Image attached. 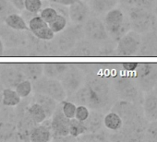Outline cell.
<instances>
[{
  "instance_id": "6da1fadb",
  "label": "cell",
  "mask_w": 157,
  "mask_h": 142,
  "mask_svg": "<svg viewBox=\"0 0 157 142\" xmlns=\"http://www.w3.org/2000/svg\"><path fill=\"white\" fill-rule=\"evenodd\" d=\"M105 26L108 35L114 39L119 40L130 29V23L125 21L124 13L118 9H113L106 12L105 18Z\"/></svg>"
},
{
  "instance_id": "7a4b0ae2",
  "label": "cell",
  "mask_w": 157,
  "mask_h": 142,
  "mask_svg": "<svg viewBox=\"0 0 157 142\" xmlns=\"http://www.w3.org/2000/svg\"><path fill=\"white\" fill-rule=\"evenodd\" d=\"M130 28L137 33H146L151 31L155 24V17L151 10L134 7L129 11Z\"/></svg>"
},
{
  "instance_id": "3957f363",
  "label": "cell",
  "mask_w": 157,
  "mask_h": 142,
  "mask_svg": "<svg viewBox=\"0 0 157 142\" xmlns=\"http://www.w3.org/2000/svg\"><path fill=\"white\" fill-rule=\"evenodd\" d=\"M135 79L140 87L150 92L157 84V65L151 63H140L135 70Z\"/></svg>"
},
{
  "instance_id": "277c9868",
  "label": "cell",
  "mask_w": 157,
  "mask_h": 142,
  "mask_svg": "<svg viewBox=\"0 0 157 142\" xmlns=\"http://www.w3.org/2000/svg\"><path fill=\"white\" fill-rule=\"evenodd\" d=\"M140 37L135 32H128L119 40L117 47V54L119 56H133L139 52Z\"/></svg>"
},
{
  "instance_id": "5b68a950",
  "label": "cell",
  "mask_w": 157,
  "mask_h": 142,
  "mask_svg": "<svg viewBox=\"0 0 157 142\" xmlns=\"http://www.w3.org/2000/svg\"><path fill=\"white\" fill-rule=\"evenodd\" d=\"M35 91L40 94L47 95L54 100L62 101L66 97V92L62 84L54 80L42 79L35 83Z\"/></svg>"
},
{
  "instance_id": "8992f818",
  "label": "cell",
  "mask_w": 157,
  "mask_h": 142,
  "mask_svg": "<svg viewBox=\"0 0 157 142\" xmlns=\"http://www.w3.org/2000/svg\"><path fill=\"white\" fill-rule=\"evenodd\" d=\"M84 32L86 36L93 41L102 42L108 39V33L105 24L97 19L87 21L84 27Z\"/></svg>"
},
{
  "instance_id": "52a82bcc",
  "label": "cell",
  "mask_w": 157,
  "mask_h": 142,
  "mask_svg": "<svg viewBox=\"0 0 157 142\" xmlns=\"http://www.w3.org/2000/svg\"><path fill=\"white\" fill-rule=\"evenodd\" d=\"M78 33H80V32L78 30V27H71L69 29L64 30L63 32L59 36H57V40L56 43V47L59 48V51L63 53H68L75 45L76 40L80 37Z\"/></svg>"
},
{
  "instance_id": "ba28073f",
  "label": "cell",
  "mask_w": 157,
  "mask_h": 142,
  "mask_svg": "<svg viewBox=\"0 0 157 142\" xmlns=\"http://www.w3.org/2000/svg\"><path fill=\"white\" fill-rule=\"evenodd\" d=\"M115 109H117L116 113L120 115L122 120L127 121L129 125L134 127H138L136 125L138 124V113L135 106L128 101H123L118 103Z\"/></svg>"
},
{
  "instance_id": "9c48e42d",
  "label": "cell",
  "mask_w": 157,
  "mask_h": 142,
  "mask_svg": "<svg viewBox=\"0 0 157 142\" xmlns=\"http://www.w3.org/2000/svg\"><path fill=\"white\" fill-rule=\"evenodd\" d=\"M138 54L141 56H157V35L155 32L151 31L140 38Z\"/></svg>"
},
{
  "instance_id": "30bf717a",
  "label": "cell",
  "mask_w": 157,
  "mask_h": 142,
  "mask_svg": "<svg viewBox=\"0 0 157 142\" xmlns=\"http://www.w3.org/2000/svg\"><path fill=\"white\" fill-rule=\"evenodd\" d=\"M117 89L125 101L135 102L138 98V89L129 78L118 79L117 81Z\"/></svg>"
},
{
  "instance_id": "8fae6325",
  "label": "cell",
  "mask_w": 157,
  "mask_h": 142,
  "mask_svg": "<svg viewBox=\"0 0 157 142\" xmlns=\"http://www.w3.org/2000/svg\"><path fill=\"white\" fill-rule=\"evenodd\" d=\"M82 81V75L78 70H67L62 78V86L67 94L74 93Z\"/></svg>"
},
{
  "instance_id": "7c38bea8",
  "label": "cell",
  "mask_w": 157,
  "mask_h": 142,
  "mask_svg": "<svg viewBox=\"0 0 157 142\" xmlns=\"http://www.w3.org/2000/svg\"><path fill=\"white\" fill-rule=\"evenodd\" d=\"M69 7L70 8L68 10V15L74 23L82 24L89 17V13H90L89 9L84 3L81 1V0H78V1L72 4Z\"/></svg>"
},
{
  "instance_id": "4fadbf2b",
  "label": "cell",
  "mask_w": 157,
  "mask_h": 142,
  "mask_svg": "<svg viewBox=\"0 0 157 142\" xmlns=\"http://www.w3.org/2000/svg\"><path fill=\"white\" fill-rule=\"evenodd\" d=\"M68 124L69 119L67 118L62 111H56L53 116L52 120V129L55 135L57 136H67L68 134Z\"/></svg>"
},
{
  "instance_id": "5bb4252c",
  "label": "cell",
  "mask_w": 157,
  "mask_h": 142,
  "mask_svg": "<svg viewBox=\"0 0 157 142\" xmlns=\"http://www.w3.org/2000/svg\"><path fill=\"white\" fill-rule=\"evenodd\" d=\"M69 55L72 56H92L96 54V50L94 45L87 42H80L73 46L68 52Z\"/></svg>"
},
{
  "instance_id": "9a60e30c",
  "label": "cell",
  "mask_w": 157,
  "mask_h": 142,
  "mask_svg": "<svg viewBox=\"0 0 157 142\" xmlns=\"http://www.w3.org/2000/svg\"><path fill=\"white\" fill-rule=\"evenodd\" d=\"M143 109L146 117L150 121H157V96H147L144 100Z\"/></svg>"
},
{
  "instance_id": "2e32d148",
  "label": "cell",
  "mask_w": 157,
  "mask_h": 142,
  "mask_svg": "<svg viewBox=\"0 0 157 142\" xmlns=\"http://www.w3.org/2000/svg\"><path fill=\"white\" fill-rule=\"evenodd\" d=\"M5 24L7 27L16 31H27L29 29L23 17L16 13H11L7 16L5 19Z\"/></svg>"
},
{
  "instance_id": "e0dca14e",
  "label": "cell",
  "mask_w": 157,
  "mask_h": 142,
  "mask_svg": "<svg viewBox=\"0 0 157 142\" xmlns=\"http://www.w3.org/2000/svg\"><path fill=\"white\" fill-rule=\"evenodd\" d=\"M3 32L0 31V34H2V37L4 38V40L6 41L7 45H10V47H16V46H20L21 43V39H22L21 34H20L18 32H21V31H16L13 29H3Z\"/></svg>"
},
{
  "instance_id": "ac0fdd59",
  "label": "cell",
  "mask_w": 157,
  "mask_h": 142,
  "mask_svg": "<svg viewBox=\"0 0 157 142\" xmlns=\"http://www.w3.org/2000/svg\"><path fill=\"white\" fill-rule=\"evenodd\" d=\"M103 122H104L105 126L107 129L112 130V131H117L123 125V120H122V118L116 112L108 113L105 116V118L103 119Z\"/></svg>"
},
{
  "instance_id": "d6986e66",
  "label": "cell",
  "mask_w": 157,
  "mask_h": 142,
  "mask_svg": "<svg viewBox=\"0 0 157 142\" xmlns=\"http://www.w3.org/2000/svg\"><path fill=\"white\" fill-rule=\"evenodd\" d=\"M68 65L66 64H59V63H54V64H45L44 65V72L47 77L55 78L59 77L60 75H63L67 70Z\"/></svg>"
},
{
  "instance_id": "ffe728a7",
  "label": "cell",
  "mask_w": 157,
  "mask_h": 142,
  "mask_svg": "<svg viewBox=\"0 0 157 142\" xmlns=\"http://www.w3.org/2000/svg\"><path fill=\"white\" fill-rule=\"evenodd\" d=\"M51 138V132L49 128L46 126L41 125L35 127L30 136V139L32 142H47Z\"/></svg>"
},
{
  "instance_id": "44dd1931",
  "label": "cell",
  "mask_w": 157,
  "mask_h": 142,
  "mask_svg": "<svg viewBox=\"0 0 157 142\" xmlns=\"http://www.w3.org/2000/svg\"><path fill=\"white\" fill-rule=\"evenodd\" d=\"M118 0H92V8L97 13H106L113 9Z\"/></svg>"
},
{
  "instance_id": "7402d4cb",
  "label": "cell",
  "mask_w": 157,
  "mask_h": 142,
  "mask_svg": "<svg viewBox=\"0 0 157 142\" xmlns=\"http://www.w3.org/2000/svg\"><path fill=\"white\" fill-rule=\"evenodd\" d=\"M21 97L16 91L7 88L2 92V103L8 107H13L21 103Z\"/></svg>"
},
{
  "instance_id": "603a6c76",
  "label": "cell",
  "mask_w": 157,
  "mask_h": 142,
  "mask_svg": "<svg viewBox=\"0 0 157 142\" xmlns=\"http://www.w3.org/2000/svg\"><path fill=\"white\" fill-rule=\"evenodd\" d=\"M28 114H29V116L31 117V119L37 124L43 123L47 117V114H46L44 109L38 103H35L31 105V107L28 110Z\"/></svg>"
},
{
  "instance_id": "cb8c5ba5",
  "label": "cell",
  "mask_w": 157,
  "mask_h": 142,
  "mask_svg": "<svg viewBox=\"0 0 157 142\" xmlns=\"http://www.w3.org/2000/svg\"><path fill=\"white\" fill-rule=\"evenodd\" d=\"M85 125L84 122H81L76 118L69 119L68 124V134L72 136H78L85 132Z\"/></svg>"
},
{
  "instance_id": "d4e9b609",
  "label": "cell",
  "mask_w": 157,
  "mask_h": 142,
  "mask_svg": "<svg viewBox=\"0 0 157 142\" xmlns=\"http://www.w3.org/2000/svg\"><path fill=\"white\" fill-rule=\"evenodd\" d=\"M37 103L43 106L46 114H51L52 113H54V110L56 108V103L53 98L44 94H40L37 96Z\"/></svg>"
},
{
  "instance_id": "484cf974",
  "label": "cell",
  "mask_w": 157,
  "mask_h": 142,
  "mask_svg": "<svg viewBox=\"0 0 157 142\" xmlns=\"http://www.w3.org/2000/svg\"><path fill=\"white\" fill-rule=\"evenodd\" d=\"M43 69L40 64H27L24 65L23 73L30 79H37L42 75Z\"/></svg>"
},
{
  "instance_id": "4316f807",
  "label": "cell",
  "mask_w": 157,
  "mask_h": 142,
  "mask_svg": "<svg viewBox=\"0 0 157 142\" xmlns=\"http://www.w3.org/2000/svg\"><path fill=\"white\" fill-rule=\"evenodd\" d=\"M50 29L56 33H60L61 32H63L66 27H67V19L64 15L58 13V15L56 17V19L51 21L50 23H48Z\"/></svg>"
},
{
  "instance_id": "83f0119b",
  "label": "cell",
  "mask_w": 157,
  "mask_h": 142,
  "mask_svg": "<svg viewBox=\"0 0 157 142\" xmlns=\"http://www.w3.org/2000/svg\"><path fill=\"white\" fill-rule=\"evenodd\" d=\"M47 26H48V23L45 22L40 16L33 17L28 22V28L33 34L37 33L38 32H40L41 30H43L44 28Z\"/></svg>"
},
{
  "instance_id": "f1b7e54d",
  "label": "cell",
  "mask_w": 157,
  "mask_h": 142,
  "mask_svg": "<svg viewBox=\"0 0 157 142\" xmlns=\"http://www.w3.org/2000/svg\"><path fill=\"white\" fill-rule=\"evenodd\" d=\"M16 92L21 98L28 97L33 91V84L30 80H21L16 85Z\"/></svg>"
},
{
  "instance_id": "f546056e",
  "label": "cell",
  "mask_w": 157,
  "mask_h": 142,
  "mask_svg": "<svg viewBox=\"0 0 157 142\" xmlns=\"http://www.w3.org/2000/svg\"><path fill=\"white\" fill-rule=\"evenodd\" d=\"M42 9V0H25L24 9L31 13H37Z\"/></svg>"
},
{
  "instance_id": "4dcf8cb0",
  "label": "cell",
  "mask_w": 157,
  "mask_h": 142,
  "mask_svg": "<svg viewBox=\"0 0 157 142\" xmlns=\"http://www.w3.org/2000/svg\"><path fill=\"white\" fill-rule=\"evenodd\" d=\"M58 15V12L56 11V9H54V8H45V9H44L42 11H41V13H40V17L45 21V22H47V23H50L51 21H53L55 19H56V17Z\"/></svg>"
},
{
  "instance_id": "1f68e13d",
  "label": "cell",
  "mask_w": 157,
  "mask_h": 142,
  "mask_svg": "<svg viewBox=\"0 0 157 142\" xmlns=\"http://www.w3.org/2000/svg\"><path fill=\"white\" fill-rule=\"evenodd\" d=\"M90 116V111L85 105H78L76 108V113H75V117L77 120L81 121V122H85L88 117Z\"/></svg>"
},
{
  "instance_id": "d6a6232c",
  "label": "cell",
  "mask_w": 157,
  "mask_h": 142,
  "mask_svg": "<svg viewBox=\"0 0 157 142\" xmlns=\"http://www.w3.org/2000/svg\"><path fill=\"white\" fill-rule=\"evenodd\" d=\"M76 108L77 106L75 105V103H70V102H65L63 103V105H62V113L67 118L72 119L75 117Z\"/></svg>"
},
{
  "instance_id": "836d02e7",
  "label": "cell",
  "mask_w": 157,
  "mask_h": 142,
  "mask_svg": "<svg viewBox=\"0 0 157 142\" xmlns=\"http://www.w3.org/2000/svg\"><path fill=\"white\" fill-rule=\"evenodd\" d=\"M156 3V0H135L134 7L141 8L144 9L151 10Z\"/></svg>"
},
{
  "instance_id": "e575fe53",
  "label": "cell",
  "mask_w": 157,
  "mask_h": 142,
  "mask_svg": "<svg viewBox=\"0 0 157 142\" xmlns=\"http://www.w3.org/2000/svg\"><path fill=\"white\" fill-rule=\"evenodd\" d=\"M147 136L150 139L157 141V121H151L150 125L147 128Z\"/></svg>"
},
{
  "instance_id": "d590c367",
  "label": "cell",
  "mask_w": 157,
  "mask_h": 142,
  "mask_svg": "<svg viewBox=\"0 0 157 142\" xmlns=\"http://www.w3.org/2000/svg\"><path fill=\"white\" fill-rule=\"evenodd\" d=\"M3 54H5V55H7V56H15V55L16 56H22V55H26L25 51L23 49H21L20 46L12 47L10 50L3 52Z\"/></svg>"
},
{
  "instance_id": "8d00e7d4",
  "label": "cell",
  "mask_w": 157,
  "mask_h": 142,
  "mask_svg": "<svg viewBox=\"0 0 157 142\" xmlns=\"http://www.w3.org/2000/svg\"><path fill=\"white\" fill-rule=\"evenodd\" d=\"M138 65H139V63H135V62L123 63V64H122V67H123L125 70H127V71H130V72H133V71L136 70Z\"/></svg>"
},
{
  "instance_id": "74e56055",
  "label": "cell",
  "mask_w": 157,
  "mask_h": 142,
  "mask_svg": "<svg viewBox=\"0 0 157 142\" xmlns=\"http://www.w3.org/2000/svg\"><path fill=\"white\" fill-rule=\"evenodd\" d=\"M10 2L15 9H17L19 10H23L24 9L25 0H10Z\"/></svg>"
},
{
  "instance_id": "f35d334b",
  "label": "cell",
  "mask_w": 157,
  "mask_h": 142,
  "mask_svg": "<svg viewBox=\"0 0 157 142\" xmlns=\"http://www.w3.org/2000/svg\"><path fill=\"white\" fill-rule=\"evenodd\" d=\"M55 3H57L61 6H65V7H69L72 4L76 3L78 0H53Z\"/></svg>"
},
{
  "instance_id": "ab89813d",
  "label": "cell",
  "mask_w": 157,
  "mask_h": 142,
  "mask_svg": "<svg viewBox=\"0 0 157 142\" xmlns=\"http://www.w3.org/2000/svg\"><path fill=\"white\" fill-rule=\"evenodd\" d=\"M120 1L122 2V3H124V4H127V5H134V3H135V0H120Z\"/></svg>"
},
{
  "instance_id": "60d3db41",
  "label": "cell",
  "mask_w": 157,
  "mask_h": 142,
  "mask_svg": "<svg viewBox=\"0 0 157 142\" xmlns=\"http://www.w3.org/2000/svg\"><path fill=\"white\" fill-rule=\"evenodd\" d=\"M3 52H4V45H3V42L0 38V56L3 55Z\"/></svg>"
}]
</instances>
